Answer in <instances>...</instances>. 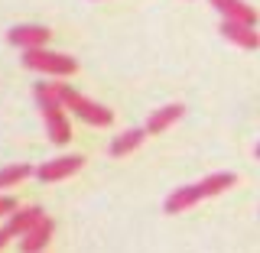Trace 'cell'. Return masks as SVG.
Wrapping results in <instances>:
<instances>
[{
	"label": "cell",
	"mask_w": 260,
	"mask_h": 253,
	"mask_svg": "<svg viewBox=\"0 0 260 253\" xmlns=\"http://www.w3.org/2000/svg\"><path fill=\"white\" fill-rule=\"evenodd\" d=\"M81 166H85V156H55L36 169V178L39 182H62V178L75 175Z\"/></svg>",
	"instance_id": "3"
},
{
	"label": "cell",
	"mask_w": 260,
	"mask_h": 253,
	"mask_svg": "<svg viewBox=\"0 0 260 253\" xmlns=\"http://www.w3.org/2000/svg\"><path fill=\"white\" fill-rule=\"evenodd\" d=\"M49 32L46 26H13L7 32V39H10V46H20L23 52H29V49H46L49 43Z\"/></svg>",
	"instance_id": "4"
},
{
	"label": "cell",
	"mask_w": 260,
	"mask_h": 253,
	"mask_svg": "<svg viewBox=\"0 0 260 253\" xmlns=\"http://www.w3.org/2000/svg\"><path fill=\"white\" fill-rule=\"evenodd\" d=\"M146 140V127H134V130H124V133H117L111 140V156H130V153L137 150Z\"/></svg>",
	"instance_id": "12"
},
{
	"label": "cell",
	"mask_w": 260,
	"mask_h": 253,
	"mask_svg": "<svg viewBox=\"0 0 260 253\" xmlns=\"http://www.w3.org/2000/svg\"><path fill=\"white\" fill-rule=\"evenodd\" d=\"M36 169L26 166V162H13V166H4L0 169V189H10V185H20L23 178H29Z\"/></svg>",
	"instance_id": "15"
},
{
	"label": "cell",
	"mask_w": 260,
	"mask_h": 253,
	"mask_svg": "<svg viewBox=\"0 0 260 253\" xmlns=\"http://www.w3.org/2000/svg\"><path fill=\"white\" fill-rule=\"evenodd\" d=\"M234 182H238V175H234V172H211V175H205V178L199 182V189H202V195H205V198H215V195L228 192Z\"/></svg>",
	"instance_id": "14"
},
{
	"label": "cell",
	"mask_w": 260,
	"mask_h": 253,
	"mask_svg": "<svg viewBox=\"0 0 260 253\" xmlns=\"http://www.w3.org/2000/svg\"><path fill=\"white\" fill-rule=\"evenodd\" d=\"M221 36L228 43H234L238 49H260V36L254 32V26H247V23L221 20Z\"/></svg>",
	"instance_id": "6"
},
{
	"label": "cell",
	"mask_w": 260,
	"mask_h": 253,
	"mask_svg": "<svg viewBox=\"0 0 260 253\" xmlns=\"http://www.w3.org/2000/svg\"><path fill=\"white\" fill-rule=\"evenodd\" d=\"M43 117H46V136H49L55 146H65V143L72 140V124H69V117H65V107L46 111Z\"/></svg>",
	"instance_id": "9"
},
{
	"label": "cell",
	"mask_w": 260,
	"mask_h": 253,
	"mask_svg": "<svg viewBox=\"0 0 260 253\" xmlns=\"http://www.w3.org/2000/svg\"><path fill=\"white\" fill-rule=\"evenodd\" d=\"M32 94H36V104L39 111H59L65 107L62 104V85H52V81H39V85H32Z\"/></svg>",
	"instance_id": "13"
},
{
	"label": "cell",
	"mask_w": 260,
	"mask_h": 253,
	"mask_svg": "<svg viewBox=\"0 0 260 253\" xmlns=\"http://www.w3.org/2000/svg\"><path fill=\"white\" fill-rule=\"evenodd\" d=\"M10 237H13V234H10V231H7V227H0V250H4V243H7V240H10Z\"/></svg>",
	"instance_id": "17"
},
{
	"label": "cell",
	"mask_w": 260,
	"mask_h": 253,
	"mask_svg": "<svg viewBox=\"0 0 260 253\" xmlns=\"http://www.w3.org/2000/svg\"><path fill=\"white\" fill-rule=\"evenodd\" d=\"M43 208H36V205H29V208H16L13 214H10V221H7V231L13 234V237H26V234L36 227L39 221H43Z\"/></svg>",
	"instance_id": "7"
},
{
	"label": "cell",
	"mask_w": 260,
	"mask_h": 253,
	"mask_svg": "<svg viewBox=\"0 0 260 253\" xmlns=\"http://www.w3.org/2000/svg\"><path fill=\"white\" fill-rule=\"evenodd\" d=\"M224 20H234V23H247V26H257V10L244 0H208Z\"/></svg>",
	"instance_id": "5"
},
{
	"label": "cell",
	"mask_w": 260,
	"mask_h": 253,
	"mask_svg": "<svg viewBox=\"0 0 260 253\" xmlns=\"http://www.w3.org/2000/svg\"><path fill=\"white\" fill-rule=\"evenodd\" d=\"M52 231H55V221L52 218H43L26 237H20V253H43L46 243L52 240Z\"/></svg>",
	"instance_id": "8"
},
{
	"label": "cell",
	"mask_w": 260,
	"mask_h": 253,
	"mask_svg": "<svg viewBox=\"0 0 260 253\" xmlns=\"http://www.w3.org/2000/svg\"><path fill=\"white\" fill-rule=\"evenodd\" d=\"M202 198H205V195H202L199 182H195V185H185V189H176V192L166 198V205H162V208H166V214H179V211L195 208Z\"/></svg>",
	"instance_id": "10"
},
{
	"label": "cell",
	"mask_w": 260,
	"mask_h": 253,
	"mask_svg": "<svg viewBox=\"0 0 260 253\" xmlns=\"http://www.w3.org/2000/svg\"><path fill=\"white\" fill-rule=\"evenodd\" d=\"M182 114H185L182 104H166V107L153 111L150 117H146V133H162V130H169Z\"/></svg>",
	"instance_id": "11"
},
{
	"label": "cell",
	"mask_w": 260,
	"mask_h": 253,
	"mask_svg": "<svg viewBox=\"0 0 260 253\" xmlns=\"http://www.w3.org/2000/svg\"><path fill=\"white\" fill-rule=\"evenodd\" d=\"M13 211H16V201L7 198V195H0V218H10Z\"/></svg>",
	"instance_id": "16"
},
{
	"label": "cell",
	"mask_w": 260,
	"mask_h": 253,
	"mask_svg": "<svg viewBox=\"0 0 260 253\" xmlns=\"http://www.w3.org/2000/svg\"><path fill=\"white\" fill-rule=\"evenodd\" d=\"M257 159H260V146H257Z\"/></svg>",
	"instance_id": "18"
},
{
	"label": "cell",
	"mask_w": 260,
	"mask_h": 253,
	"mask_svg": "<svg viewBox=\"0 0 260 253\" xmlns=\"http://www.w3.org/2000/svg\"><path fill=\"white\" fill-rule=\"evenodd\" d=\"M23 65L32 71H43V75H75L78 71V62L72 55L49 52V49H29V52H23Z\"/></svg>",
	"instance_id": "2"
},
{
	"label": "cell",
	"mask_w": 260,
	"mask_h": 253,
	"mask_svg": "<svg viewBox=\"0 0 260 253\" xmlns=\"http://www.w3.org/2000/svg\"><path fill=\"white\" fill-rule=\"evenodd\" d=\"M62 104H65L72 114H75V117L85 120V124H91V127H111V124H114V114H111L108 107L88 101L85 94H78L75 88H69V85H62Z\"/></svg>",
	"instance_id": "1"
}]
</instances>
